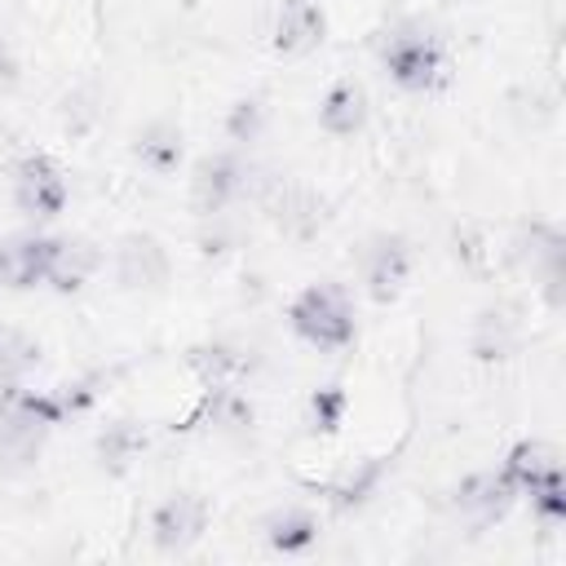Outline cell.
Segmentation results:
<instances>
[{
    "mask_svg": "<svg viewBox=\"0 0 566 566\" xmlns=\"http://www.w3.org/2000/svg\"><path fill=\"white\" fill-rule=\"evenodd\" d=\"M327 35V13L314 0H283L274 18V53L279 57H305L323 44Z\"/></svg>",
    "mask_w": 566,
    "mask_h": 566,
    "instance_id": "cell-8",
    "label": "cell"
},
{
    "mask_svg": "<svg viewBox=\"0 0 566 566\" xmlns=\"http://www.w3.org/2000/svg\"><path fill=\"white\" fill-rule=\"evenodd\" d=\"M18 84V57L9 49V40L0 35V88H13Z\"/></svg>",
    "mask_w": 566,
    "mask_h": 566,
    "instance_id": "cell-21",
    "label": "cell"
},
{
    "mask_svg": "<svg viewBox=\"0 0 566 566\" xmlns=\"http://www.w3.org/2000/svg\"><path fill=\"white\" fill-rule=\"evenodd\" d=\"M261 531H265V544H270L274 553H305V548L318 539V522H314V513H305V509H274V513L261 522Z\"/></svg>",
    "mask_w": 566,
    "mask_h": 566,
    "instance_id": "cell-15",
    "label": "cell"
},
{
    "mask_svg": "<svg viewBox=\"0 0 566 566\" xmlns=\"http://www.w3.org/2000/svg\"><path fill=\"white\" fill-rule=\"evenodd\" d=\"M358 265H363L367 296H371L376 305H389V301H398L402 283L411 279V248H407V239H398V234H376V239H367Z\"/></svg>",
    "mask_w": 566,
    "mask_h": 566,
    "instance_id": "cell-7",
    "label": "cell"
},
{
    "mask_svg": "<svg viewBox=\"0 0 566 566\" xmlns=\"http://www.w3.org/2000/svg\"><path fill=\"white\" fill-rule=\"evenodd\" d=\"M66 172L49 155H27L13 168V203L35 221H53L66 208Z\"/></svg>",
    "mask_w": 566,
    "mask_h": 566,
    "instance_id": "cell-5",
    "label": "cell"
},
{
    "mask_svg": "<svg viewBox=\"0 0 566 566\" xmlns=\"http://www.w3.org/2000/svg\"><path fill=\"white\" fill-rule=\"evenodd\" d=\"M115 279L124 287H159L168 283V252L150 234H124L115 243Z\"/></svg>",
    "mask_w": 566,
    "mask_h": 566,
    "instance_id": "cell-9",
    "label": "cell"
},
{
    "mask_svg": "<svg viewBox=\"0 0 566 566\" xmlns=\"http://www.w3.org/2000/svg\"><path fill=\"white\" fill-rule=\"evenodd\" d=\"M137 155H142V164H150L155 172H168V168L181 159V137H177L172 128H150V133L142 137V146H137Z\"/></svg>",
    "mask_w": 566,
    "mask_h": 566,
    "instance_id": "cell-19",
    "label": "cell"
},
{
    "mask_svg": "<svg viewBox=\"0 0 566 566\" xmlns=\"http://www.w3.org/2000/svg\"><path fill=\"white\" fill-rule=\"evenodd\" d=\"M40 367V340L22 327H0V380H22Z\"/></svg>",
    "mask_w": 566,
    "mask_h": 566,
    "instance_id": "cell-17",
    "label": "cell"
},
{
    "mask_svg": "<svg viewBox=\"0 0 566 566\" xmlns=\"http://www.w3.org/2000/svg\"><path fill=\"white\" fill-rule=\"evenodd\" d=\"M208 531V500L199 491H172L150 513V539L159 553H190Z\"/></svg>",
    "mask_w": 566,
    "mask_h": 566,
    "instance_id": "cell-3",
    "label": "cell"
},
{
    "mask_svg": "<svg viewBox=\"0 0 566 566\" xmlns=\"http://www.w3.org/2000/svg\"><path fill=\"white\" fill-rule=\"evenodd\" d=\"M526 500H531V513H535L544 526H562V522H566V473H562V469L544 473V478L526 491Z\"/></svg>",
    "mask_w": 566,
    "mask_h": 566,
    "instance_id": "cell-18",
    "label": "cell"
},
{
    "mask_svg": "<svg viewBox=\"0 0 566 566\" xmlns=\"http://www.w3.org/2000/svg\"><path fill=\"white\" fill-rule=\"evenodd\" d=\"M142 451H146V429H142L137 420H115V424H106L102 438H97V455H102V464H106L111 473H124Z\"/></svg>",
    "mask_w": 566,
    "mask_h": 566,
    "instance_id": "cell-16",
    "label": "cell"
},
{
    "mask_svg": "<svg viewBox=\"0 0 566 566\" xmlns=\"http://www.w3.org/2000/svg\"><path fill=\"white\" fill-rule=\"evenodd\" d=\"M380 66L402 93H433L447 84V49L424 22H398L380 35Z\"/></svg>",
    "mask_w": 566,
    "mask_h": 566,
    "instance_id": "cell-1",
    "label": "cell"
},
{
    "mask_svg": "<svg viewBox=\"0 0 566 566\" xmlns=\"http://www.w3.org/2000/svg\"><path fill=\"white\" fill-rule=\"evenodd\" d=\"M310 407H314V424H318L323 433H336V429H340V416H345V389L327 385V389L314 394Z\"/></svg>",
    "mask_w": 566,
    "mask_h": 566,
    "instance_id": "cell-20",
    "label": "cell"
},
{
    "mask_svg": "<svg viewBox=\"0 0 566 566\" xmlns=\"http://www.w3.org/2000/svg\"><path fill=\"white\" fill-rule=\"evenodd\" d=\"M513 500H517V495H513V486L500 478V469H495V473H473V478H464V482H460V491H455L460 513H469L478 526H486V522L504 517Z\"/></svg>",
    "mask_w": 566,
    "mask_h": 566,
    "instance_id": "cell-13",
    "label": "cell"
},
{
    "mask_svg": "<svg viewBox=\"0 0 566 566\" xmlns=\"http://www.w3.org/2000/svg\"><path fill=\"white\" fill-rule=\"evenodd\" d=\"M287 327L314 349H345L354 340V310L336 283H310L287 305Z\"/></svg>",
    "mask_w": 566,
    "mask_h": 566,
    "instance_id": "cell-2",
    "label": "cell"
},
{
    "mask_svg": "<svg viewBox=\"0 0 566 566\" xmlns=\"http://www.w3.org/2000/svg\"><path fill=\"white\" fill-rule=\"evenodd\" d=\"M53 243H57V234H40V230L4 234L0 239V287H9V292L40 287L49 279Z\"/></svg>",
    "mask_w": 566,
    "mask_h": 566,
    "instance_id": "cell-6",
    "label": "cell"
},
{
    "mask_svg": "<svg viewBox=\"0 0 566 566\" xmlns=\"http://www.w3.org/2000/svg\"><path fill=\"white\" fill-rule=\"evenodd\" d=\"M531 274L544 283L548 301L562 305V265H566V239L557 226H531Z\"/></svg>",
    "mask_w": 566,
    "mask_h": 566,
    "instance_id": "cell-14",
    "label": "cell"
},
{
    "mask_svg": "<svg viewBox=\"0 0 566 566\" xmlns=\"http://www.w3.org/2000/svg\"><path fill=\"white\" fill-rule=\"evenodd\" d=\"M553 469H562L557 447H553V442H539V438H522V442L509 447V455H504V464H500V478L513 486V495H526V491H531L544 473H553Z\"/></svg>",
    "mask_w": 566,
    "mask_h": 566,
    "instance_id": "cell-12",
    "label": "cell"
},
{
    "mask_svg": "<svg viewBox=\"0 0 566 566\" xmlns=\"http://www.w3.org/2000/svg\"><path fill=\"white\" fill-rule=\"evenodd\" d=\"M102 261H106V256H102L97 243H88V239H80V234H57L44 287H53V292H80V287L102 270Z\"/></svg>",
    "mask_w": 566,
    "mask_h": 566,
    "instance_id": "cell-10",
    "label": "cell"
},
{
    "mask_svg": "<svg viewBox=\"0 0 566 566\" xmlns=\"http://www.w3.org/2000/svg\"><path fill=\"white\" fill-rule=\"evenodd\" d=\"M243 190H248V164H243L234 150H217V155H203V159L195 164L190 203H195L199 217L226 212Z\"/></svg>",
    "mask_w": 566,
    "mask_h": 566,
    "instance_id": "cell-4",
    "label": "cell"
},
{
    "mask_svg": "<svg viewBox=\"0 0 566 566\" xmlns=\"http://www.w3.org/2000/svg\"><path fill=\"white\" fill-rule=\"evenodd\" d=\"M318 128L327 137H358L367 128V93L354 80H340L318 102Z\"/></svg>",
    "mask_w": 566,
    "mask_h": 566,
    "instance_id": "cell-11",
    "label": "cell"
}]
</instances>
